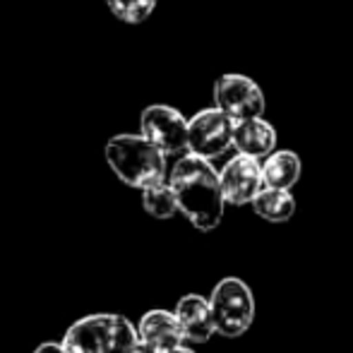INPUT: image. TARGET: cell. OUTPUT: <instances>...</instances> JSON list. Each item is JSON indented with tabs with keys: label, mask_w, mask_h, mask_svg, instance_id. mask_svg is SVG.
Returning a JSON list of instances; mask_svg holds the SVG:
<instances>
[{
	"label": "cell",
	"mask_w": 353,
	"mask_h": 353,
	"mask_svg": "<svg viewBox=\"0 0 353 353\" xmlns=\"http://www.w3.org/2000/svg\"><path fill=\"white\" fill-rule=\"evenodd\" d=\"M168 183L178 197V207L192 226L200 231H214L221 223L226 197L221 190V178L210 159L197 154L181 157L171 168Z\"/></svg>",
	"instance_id": "cell-1"
},
{
	"label": "cell",
	"mask_w": 353,
	"mask_h": 353,
	"mask_svg": "<svg viewBox=\"0 0 353 353\" xmlns=\"http://www.w3.org/2000/svg\"><path fill=\"white\" fill-rule=\"evenodd\" d=\"M106 161L125 185L147 190L166 178V154L142 135H116L106 144Z\"/></svg>",
	"instance_id": "cell-2"
},
{
	"label": "cell",
	"mask_w": 353,
	"mask_h": 353,
	"mask_svg": "<svg viewBox=\"0 0 353 353\" xmlns=\"http://www.w3.org/2000/svg\"><path fill=\"white\" fill-rule=\"evenodd\" d=\"M140 341L132 322L116 312H99L77 320L63 336L68 353H128Z\"/></svg>",
	"instance_id": "cell-3"
},
{
	"label": "cell",
	"mask_w": 353,
	"mask_h": 353,
	"mask_svg": "<svg viewBox=\"0 0 353 353\" xmlns=\"http://www.w3.org/2000/svg\"><path fill=\"white\" fill-rule=\"evenodd\" d=\"M210 305L216 332L226 339L243 336L255 320V298L250 286L238 276H226L214 286Z\"/></svg>",
	"instance_id": "cell-4"
},
{
	"label": "cell",
	"mask_w": 353,
	"mask_h": 353,
	"mask_svg": "<svg viewBox=\"0 0 353 353\" xmlns=\"http://www.w3.org/2000/svg\"><path fill=\"white\" fill-rule=\"evenodd\" d=\"M236 118H231L219 106L195 113L188 123V152L205 159L223 157L233 147Z\"/></svg>",
	"instance_id": "cell-5"
},
{
	"label": "cell",
	"mask_w": 353,
	"mask_h": 353,
	"mask_svg": "<svg viewBox=\"0 0 353 353\" xmlns=\"http://www.w3.org/2000/svg\"><path fill=\"white\" fill-rule=\"evenodd\" d=\"M214 101L221 111H226L236 121H248V118H262L265 113V92L255 79L248 74L228 72L221 74L214 84Z\"/></svg>",
	"instance_id": "cell-6"
},
{
	"label": "cell",
	"mask_w": 353,
	"mask_h": 353,
	"mask_svg": "<svg viewBox=\"0 0 353 353\" xmlns=\"http://www.w3.org/2000/svg\"><path fill=\"white\" fill-rule=\"evenodd\" d=\"M188 123L178 108L154 103L147 106L140 116L142 135L154 142L166 157L188 152Z\"/></svg>",
	"instance_id": "cell-7"
},
{
	"label": "cell",
	"mask_w": 353,
	"mask_h": 353,
	"mask_svg": "<svg viewBox=\"0 0 353 353\" xmlns=\"http://www.w3.org/2000/svg\"><path fill=\"white\" fill-rule=\"evenodd\" d=\"M219 178H221V190L223 197H226V205L233 207L252 205L257 192L265 188L260 159L248 157V154L241 152L219 171Z\"/></svg>",
	"instance_id": "cell-8"
},
{
	"label": "cell",
	"mask_w": 353,
	"mask_h": 353,
	"mask_svg": "<svg viewBox=\"0 0 353 353\" xmlns=\"http://www.w3.org/2000/svg\"><path fill=\"white\" fill-rule=\"evenodd\" d=\"M176 315H178V320H181L185 341L207 344L214 336V332H216L210 301L197 296V293H188V296H183L181 301H178Z\"/></svg>",
	"instance_id": "cell-9"
},
{
	"label": "cell",
	"mask_w": 353,
	"mask_h": 353,
	"mask_svg": "<svg viewBox=\"0 0 353 353\" xmlns=\"http://www.w3.org/2000/svg\"><path fill=\"white\" fill-rule=\"evenodd\" d=\"M137 334H140V339L144 344L154 346L159 353L176 349V346H181L183 341H185L181 320H178L176 312H168V310L144 312L140 327H137Z\"/></svg>",
	"instance_id": "cell-10"
},
{
	"label": "cell",
	"mask_w": 353,
	"mask_h": 353,
	"mask_svg": "<svg viewBox=\"0 0 353 353\" xmlns=\"http://www.w3.org/2000/svg\"><path fill=\"white\" fill-rule=\"evenodd\" d=\"M233 147L236 152L248 154V157L267 159L276 147V130L265 118H248V121H236V132H233Z\"/></svg>",
	"instance_id": "cell-11"
},
{
	"label": "cell",
	"mask_w": 353,
	"mask_h": 353,
	"mask_svg": "<svg viewBox=\"0 0 353 353\" xmlns=\"http://www.w3.org/2000/svg\"><path fill=\"white\" fill-rule=\"evenodd\" d=\"M303 163L296 152L279 149L272 152L262 163V176H265L267 188H281V190H291L298 181H301Z\"/></svg>",
	"instance_id": "cell-12"
},
{
	"label": "cell",
	"mask_w": 353,
	"mask_h": 353,
	"mask_svg": "<svg viewBox=\"0 0 353 353\" xmlns=\"http://www.w3.org/2000/svg\"><path fill=\"white\" fill-rule=\"evenodd\" d=\"M252 210L257 216L265 221L281 223L296 214V200H293L291 190H281V188H262L257 197L252 200Z\"/></svg>",
	"instance_id": "cell-13"
},
{
	"label": "cell",
	"mask_w": 353,
	"mask_h": 353,
	"mask_svg": "<svg viewBox=\"0 0 353 353\" xmlns=\"http://www.w3.org/2000/svg\"><path fill=\"white\" fill-rule=\"evenodd\" d=\"M142 207H144V212L152 214L154 219H171L176 212H181L176 192H173L171 183H166V181L142 190Z\"/></svg>",
	"instance_id": "cell-14"
},
{
	"label": "cell",
	"mask_w": 353,
	"mask_h": 353,
	"mask_svg": "<svg viewBox=\"0 0 353 353\" xmlns=\"http://www.w3.org/2000/svg\"><path fill=\"white\" fill-rule=\"evenodd\" d=\"M111 12L125 24H142L157 8V0H106Z\"/></svg>",
	"instance_id": "cell-15"
},
{
	"label": "cell",
	"mask_w": 353,
	"mask_h": 353,
	"mask_svg": "<svg viewBox=\"0 0 353 353\" xmlns=\"http://www.w3.org/2000/svg\"><path fill=\"white\" fill-rule=\"evenodd\" d=\"M34 353H68V351H65V346H63V344H53V341H46V344L37 346Z\"/></svg>",
	"instance_id": "cell-16"
},
{
	"label": "cell",
	"mask_w": 353,
	"mask_h": 353,
	"mask_svg": "<svg viewBox=\"0 0 353 353\" xmlns=\"http://www.w3.org/2000/svg\"><path fill=\"white\" fill-rule=\"evenodd\" d=\"M128 353H159V351H157V349H154V346L144 344V341L140 339V341H137V344H135V346H132V349H130V351H128Z\"/></svg>",
	"instance_id": "cell-17"
},
{
	"label": "cell",
	"mask_w": 353,
	"mask_h": 353,
	"mask_svg": "<svg viewBox=\"0 0 353 353\" xmlns=\"http://www.w3.org/2000/svg\"><path fill=\"white\" fill-rule=\"evenodd\" d=\"M166 353H195V351H192V349H185V346H176V349H171V351H166Z\"/></svg>",
	"instance_id": "cell-18"
}]
</instances>
